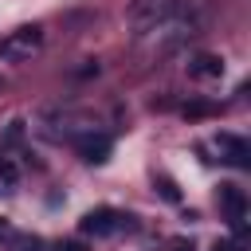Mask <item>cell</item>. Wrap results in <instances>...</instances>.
Masks as SVG:
<instances>
[{
	"label": "cell",
	"instance_id": "52a82bcc",
	"mask_svg": "<svg viewBox=\"0 0 251 251\" xmlns=\"http://www.w3.org/2000/svg\"><path fill=\"white\" fill-rule=\"evenodd\" d=\"M224 75V59L212 51H196L188 59V78H220Z\"/></svg>",
	"mask_w": 251,
	"mask_h": 251
},
{
	"label": "cell",
	"instance_id": "5b68a950",
	"mask_svg": "<svg viewBox=\"0 0 251 251\" xmlns=\"http://www.w3.org/2000/svg\"><path fill=\"white\" fill-rule=\"evenodd\" d=\"M212 149L220 153L224 165H235V169H247V165H251V145H247L239 133H216V137H212Z\"/></svg>",
	"mask_w": 251,
	"mask_h": 251
},
{
	"label": "cell",
	"instance_id": "ba28073f",
	"mask_svg": "<svg viewBox=\"0 0 251 251\" xmlns=\"http://www.w3.org/2000/svg\"><path fill=\"white\" fill-rule=\"evenodd\" d=\"M20 184V169H16V161L12 157H0V192H12Z\"/></svg>",
	"mask_w": 251,
	"mask_h": 251
},
{
	"label": "cell",
	"instance_id": "30bf717a",
	"mask_svg": "<svg viewBox=\"0 0 251 251\" xmlns=\"http://www.w3.org/2000/svg\"><path fill=\"white\" fill-rule=\"evenodd\" d=\"M59 251H78V243H63V247H59Z\"/></svg>",
	"mask_w": 251,
	"mask_h": 251
},
{
	"label": "cell",
	"instance_id": "6da1fadb",
	"mask_svg": "<svg viewBox=\"0 0 251 251\" xmlns=\"http://www.w3.org/2000/svg\"><path fill=\"white\" fill-rule=\"evenodd\" d=\"M129 20L137 43L149 51H176L204 27V12L192 0H137Z\"/></svg>",
	"mask_w": 251,
	"mask_h": 251
},
{
	"label": "cell",
	"instance_id": "8992f818",
	"mask_svg": "<svg viewBox=\"0 0 251 251\" xmlns=\"http://www.w3.org/2000/svg\"><path fill=\"white\" fill-rule=\"evenodd\" d=\"M75 149L82 153V161H106V153H110V137L102 133V129H86L82 137H75Z\"/></svg>",
	"mask_w": 251,
	"mask_h": 251
},
{
	"label": "cell",
	"instance_id": "277c9868",
	"mask_svg": "<svg viewBox=\"0 0 251 251\" xmlns=\"http://www.w3.org/2000/svg\"><path fill=\"white\" fill-rule=\"evenodd\" d=\"M126 224H129V216H122V212H114V208H90V212L82 216L78 231H82V235H114V231H122Z\"/></svg>",
	"mask_w": 251,
	"mask_h": 251
},
{
	"label": "cell",
	"instance_id": "3957f363",
	"mask_svg": "<svg viewBox=\"0 0 251 251\" xmlns=\"http://www.w3.org/2000/svg\"><path fill=\"white\" fill-rule=\"evenodd\" d=\"M220 208H224V220L235 235H243L247 227V196L239 184H220Z\"/></svg>",
	"mask_w": 251,
	"mask_h": 251
},
{
	"label": "cell",
	"instance_id": "9c48e42d",
	"mask_svg": "<svg viewBox=\"0 0 251 251\" xmlns=\"http://www.w3.org/2000/svg\"><path fill=\"white\" fill-rule=\"evenodd\" d=\"M0 239H12V227L8 224H0Z\"/></svg>",
	"mask_w": 251,
	"mask_h": 251
},
{
	"label": "cell",
	"instance_id": "7a4b0ae2",
	"mask_svg": "<svg viewBox=\"0 0 251 251\" xmlns=\"http://www.w3.org/2000/svg\"><path fill=\"white\" fill-rule=\"evenodd\" d=\"M39 47H43V27L39 24H24V27L8 31L0 39V59L4 63H27Z\"/></svg>",
	"mask_w": 251,
	"mask_h": 251
}]
</instances>
